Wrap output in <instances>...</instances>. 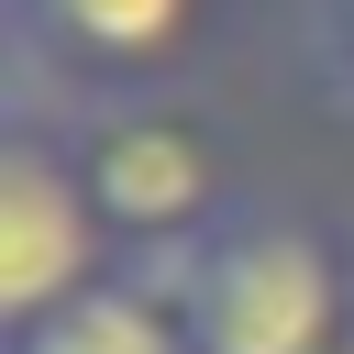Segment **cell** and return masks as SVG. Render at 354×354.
<instances>
[{"mask_svg":"<svg viewBox=\"0 0 354 354\" xmlns=\"http://www.w3.org/2000/svg\"><path fill=\"white\" fill-rule=\"evenodd\" d=\"M299 66L332 111H354V0H299Z\"/></svg>","mask_w":354,"mask_h":354,"instance_id":"obj_6","label":"cell"},{"mask_svg":"<svg viewBox=\"0 0 354 354\" xmlns=\"http://www.w3.org/2000/svg\"><path fill=\"white\" fill-rule=\"evenodd\" d=\"M100 277H122V243L77 177L66 111L33 88H0V321L33 332L66 299H88Z\"/></svg>","mask_w":354,"mask_h":354,"instance_id":"obj_3","label":"cell"},{"mask_svg":"<svg viewBox=\"0 0 354 354\" xmlns=\"http://www.w3.org/2000/svg\"><path fill=\"white\" fill-rule=\"evenodd\" d=\"M0 354H199V343H188V321H177L166 266H122V277H100L88 299H66L55 321L11 332Z\"/></svg>","mask_w":354,"mask_h":354,"instance_id":"obj_5","label":"cell"},{"mask_svg":"<svg viewBox=\"0 0 354 354\" xmlns=\"http://www.w3.org/2000/svg\"><path fill=\"white\" fill-rule=\"evenodd\" d=\"M343 354H354V343H343Z\"/></svg>","mask_w":354,"mask_h":354,"instance_id":"obj_7","label":"cell"},{"mask_svg":"<svg viewBox=\"0 0 354 354\" xmlns=\"http://www.w3.org/2000/svg\"><path fill=\"white\" fill-rule=\"evenodd\" d=\"M166 288L199 354H343L354 343V232L277 188H254L221 232L166 254Z\"/></svg>","mask_w":354,"mask_h":354,"instance_id":"obj_1","label":"cell"},{"mask_svg":"<svg viewBox=\"0 0 354 354\" xmlns=\"http://www.w3.org/2000/svg\"><path fill=\"white\" fill-rule=\"evenodd\" d=\"M221 33L232 0H11V88L55 111L199 88Z\"/></svg>","mask_w":354,"mask_h":354,"instance_id":"obj_4","label":"cell"},{"mask_svg":"<svg viewBox=\"0 0 354 354\" xmlns=\"http://www.w3.org/2000/svg\"><path fill=\"white\" fill-rule=\"evenodd\" d=\"M66 144H77V177L122 243V266H166L188 254L199 232H221L254 177H243V144L232 122L199 100V88H155V100H88L66 111Z\"/></svg>","mask_w":354,"mask_h":354,"instance_id":"obj_2","label":"cell"}]
</instances>
